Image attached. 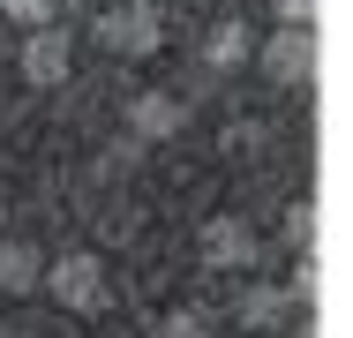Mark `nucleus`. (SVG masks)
I'll use <instances>...</instances> for the list:
<instances>
[{"instance_id": "obj_15", "label": "nucleus", "mask_w": 353, "mask_h": 338, "mask_svg": "<svg viewBox=\"0 0 353 338\" xmlns=\"http://www.w3.org/2000/svg\"><path fill=\"white\" fill-rule=\"evenodd\" d=\"M0 218H8V188H0Z\"/></svg>"}, {"instance_id": "obj_2", "label": "nucleus", "mask_w": 353, "mask_h": 338, "mask_svg": "<svg viewBox=\"0 0 353 338\" xmlns=\"http://www.w3.org/2000/svg\"><path fill=\"white\" fill-rule=\"evenodd\" d=\"M196 256H203V270H218V278H241V270H256L263 241H256L248 218L218 210V218H203V233H196Z\"/></svg>"}, {"instance_id": "obj_6", "label": "nucleus", "mask_w": 353, "mask_h": 338, "mask_svg": "<svg viewBox=\"0 0 353 338\" xmlns=\"http://www.w3.org/2000/svg\"><path fill=\"white\" fill-rule=\"evenodd\" d=\"M15 68H23V83H30V90H53V83H68L75 46L61 38V30H46V23H38V30H30V46L15 53Z\"/></svg>"}, {"instance_id": "obj_4", "label": "nucleus", "mask_w": 353, "mask_h": 338, "mask_svg": "<svg viewBox=\"0 0 353 338\" xmlns=\"http://www.w3.org/2000/svg\"><path fill=\"white\" fill-rule=\"evenodd\" d=\"M121 128H128V143H173V135L188 128V106L173 90H136L121 106Z\"/></svg>"}, {"instance_id": "obj_7", "label": "nucleus", "mask_w": 353, "mask_h": 338, "mask_svg": "<svg viewBox=\"0 0 353 338\" xmlns=\"http://www.w3.org/2000/svg\"><path fill=\"white\" fill-rule=\"evenodd\" d=\"M285 308H293V301H285V286H263V278L233 293V324H241V331H271Z\"/></svg>"}, {"instance_id": "obj_13", "label": "nucleus", "mask_w": 353, "mask_h": 338, "mask_svg": "<svg viewBox=\"0 0 353 338\" xmlns=\"http://www.w3.org/2000/svg\"><path fill=\"white\" fill-rule=\"evenodd\" d=\"M285 301H316V264H308V256H301L293 278H285Z\"/></svg>"}, {"instance_id": "obj_3", "label": "nucleus", "mask_w": 353, "mask_h": 338, "mask_svg": "<svg viewBox=\"0 0 353 338\" xmlns=\"http://www.w3.org/2000/svg\"><path fill=\"white\" fill-rule=\"evenodd\" d=\"M98 46H113V53H136V61H150V53L165 46V23H158V8H150V0L105 8V15H98Z\"/></svg>"}, {"instance_id": "obj_10", "label": "nucleus", "mask_w": 353, "mask_h": 338, "mask_svg": "<svg viewBox=\"0 0 353 338\" xmlns=\"http://www.w3.org/2000/svg\"><path fill=\"white\" fill-rule=\"evenodd\" d=\"M279 241L293 256H308V241H316V203H285L279 210Z\"/></svg>"}, {"instance_id": "obj_1", "label": "nucleus", "mask_w": 353, "mask_h": 338, "mask_svg": "<svg viewBox=\"0 0 353 338\" xmlns=\"http://www.w3.org/2000/svg\"><path fill=\"white\" fill-rule=\"evenodd\" d=\"M38 293H46L53 308H68V316H105V308H113V278H105V264H98L90 248L53 256V264L38 270Z\"/></svg>"}, {"instance_id": "obj_9", "label": "nucleus", "mask_w": 353, "mask_h": 338, "mask_svg": "<svg viewBox=\"0 0 353 338\" xmlns=\"http://www.w3.org/2000/svg\"><path fill=\"white\" fill-rule=\"evenodd\" d=\"M248 53H256L248 23H233V15H225V23H211V38H203V61H211V68H241Z\"/></svg>"}, {"instance_id": "obj_11", "label": "nucleus", "mask_w": 353, "mask_h": 338, "mask_svg": "<svg viewBox=\"0 0 353 338\" xmlns=\"http://www.w3.org/2000/svg\"><path fill=\"white\" fill-rule=\"evenodd\" d=\"M150 338H211V316H196V308H165V316L150 324Z\"/></svg>"}, {"instance_id": "obj_5", "label": "nucleus", "mask_w": 353, "mask_h": 338, "mask_svg": "<svg viewBox=\"0 0 353 338\" xmlns=\"http://www.w3.org/2000/svg\"><path fill=\"white\" fill-rule=\"evenodd\" d=\"M256 53H263V75H271V83H285V90L316 75V38H308V23H285L279 38H263Z\"/></svg>"}, {"instance_id": "obj_14", "label": "nucleus", "mask_w": 353, "mask_h": 338, "mask_svg": "<svg viewBox=\"0 0 353 338\" xmlns=\"http://www.w3.org/2000/svg\"><path fill=\"white\" fill-rule=\"evenodd\" d=\"M279 15H285V23H308V15H316V0H279Z\"/></svg>"}, {"instance_id": "obj_12", "label": "nucleus", "mask_w": 353, "mask_h": 338, "mask_svg": "<svg viewBox=\"0 0 353 338\" xmlns=\"http://www.w3.org/2000/svg\"><path fill=\"white\" fill-rule=\"evenodd\" d=\"M53 8L61 0H0V15H15V23H53Z\"/></svg>"}, {"instance_id": "obj_8", "label": "nucleus", "mask_w": 353, "mask_h": 338, "mask_svg": "<svg viewBox=\"0 0 353 338\" xmlns=\"http://www.w3.org/2000/svg\"><path fill=\"white\" fill-rule=\"evenodd\" d=\"M38 270H46V256L30 248V241H0V293L15 301V293H38Z\"/></svg>"}]
</instances>
